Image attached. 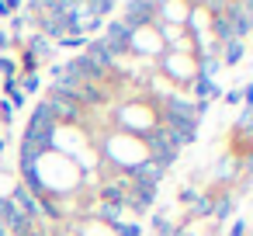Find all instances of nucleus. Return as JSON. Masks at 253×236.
Returning <instances> with one entry per match:
<instances>
[{"mask_svg": "<svg viewBox=\"0 0 253 236\" xmlns=\"http://www.w3.org/2000/svg\"><path fill=\"white\" fill-rule=\"evenodd\" d=\"M128 188H132V181H111V184H104L101 188V201L104 205H118V208H125V198H128Z\"/></svg>", "mask_w": 253, "mask_h": 236, "instance_id": "obj_6", "label": "nucleus"}, {"mask_svg": "<svg viewBox=\"0 0 253 236\" xmlns=\"http://www.w3.org/2000/svg\"><path fill=\"white\" fill-rule=\"evenodd\" d=\"M243 11H246V18H250V25H253V0H243Z\"/></svg>", "mask_w": 253, "mask_h": 236, "instance_id": "obj_26", "label": "nucleus"}, {"mask_svg": "<svg viewBox=\"0 0 253 236\" xmlns=\"http://www.w3.org/2000/svg\"><path fill=\"white\" fill-rule=\"evenodd\" d=\"M246 170H250V174H253V153H250V160H246Z\"/></svg>", "mask_w": 253, "mask_h": 236, "instance_id": "obj_27", "label": "nucleus"}, {"mask_svg": "<svg viewBox=\"0 0 253 236\" xmlns=\"http://www.w3.org/2000/svg\"><path fill=\"white\" fill-rule=\"evenodd\" d=\"M153 229H156L160 236H173V233H177V229L170 226V219H167V215H153Z\"/></svg>", "mask_w": 253, "mask_h": 236, "instance_id": "obj_17", "label": "nucleus"}, {"mask_svg": "<svg viewBox=\"0 0 253 236\" xmlns=\"http://www.w3.org/2000/svg\"><path fill=\"white\" fill-rule=\"evenodd\" d=\"M56 46H59V49H70V52H77V49H84V46H87V39H84V35H70V39H59Z\"/></svg>", "mask_w": 253, "mask_h": 236, "instance_id": "obj_16", "label": "nucleus"}, {"mask_svg": "<svg viewBox=\"0 0 253 236\" xmlns=\"http://www.w3.org/2000/svg\"><path fill=\"white\" fill-rule=\"evenodd\" d=\"M18 11H21L18 0H0V18H11V14H18Z\"/></svg>", "mask_w": 253, "mask_h": 236, "instance_id": "obj_19", "label": "nucleus"}, {"mask_svg": "<svg viewBox=\"0 0 253 236\" xmlns=\"http://www.w3.org/2000/svg\"><path fill=\"white\" fill-rule=\"evenodd\" d=\"M232 215V198L229 194H222V198H215V212H211V219H218V222H225Z\"/></svg>", "mask_w": 253, "mask_h": 236, "instance_id": "obj_14", "label": "nucleus"}, {"mask_svg": "<svg viewBox=\"0 0 253 236\" xmlns=\"http://www.w3.org/2000/svg\"><path fill=\"white\" fill-rule=\"evenodd\" d=\"M173 236H191V233H173Z\"/></svg>", "mask_w": 253, "mask_h": 236, "instance_id": "obj_29", "label": "nucleus"}, {"mask_svg": "<svg viewBox=\"0 0 253 236\" xmlns=\"http://www.w3.org/2000/svg\"><path fill=\"white\" fill-rule=\"evenodd\" d=\"M25 52H28L35 63H45V59H52L56 46H52L49 39H42V35H32V39H28V46H25Z\"/></svg>", "mask_w": 253, "mask_h": 236, "instance_id": "obj_8", "label": "nucleus"}, {"mask_svg": "<svg viewBox=\"0 0 253 236\" xmlns=\"http://www.w3.org/2000/svg\"><path fill=\"white\" fill-rule=\"evenodd\" d=\"M7 49H11V35H7L4 28H0V56H4Z\"/></svg>", "mask_w": 253, "mask_h": 236, "instance_id": "obj_24", "label": "nucleus"}, {"mask_svg": "<svg viewBox=\"0 0 253 236\" xmlns=\"http://www.w3.org/2000/svg\"><path fill=\"white\" fill-rule=\"evenodd\" d=\"M225 18H229V28H232V39L236 42H243L253 32V25H250L246 11H243V0H239V4H225Z\"/></svg>", "mask_w": 253, "mask_h": 236, "instance_id": "obj_4", "label": "nucleus"}, {"mask_svg": "<svg viewBox=\"0 0 253 236\" xmlns=\"http://www.w3.org/2000/svg\"><path fill=\"white\" fill-rule=\"evenodd\" d=\"M243 233H246V222H243V219H236V222L229 226V236H243Z\"/></svg>", "mask_w": 253, "mask_h": 236, "instance_id": "obj_22", "label": "nucleus"}, {"mask_svg": "<svg viewBox=\"0 0 253 236\" xmlns=\"http://www.w3.org/2000/svg\"><path fill=\"white\" fill-rule=\"evenodd\" d=\"M194 94H198V101H205L208 104V97H218V87H215V80H208V77H194Z\"/></svg>", "mask_w": 253, "mask_h": 236, "instance_id": "obj_11", "label": "nucleus"}, {"mask_svg": "<svg viewBox=\"0 0 253 236\" xmlns=\"http://www.w3.org/2000/svg\"><path fill=\"white\" fill-rule=\"evenodd\" d=\"M156 11H160V4H142V0H128V4H122V14H125V18H118V21L135 35L139 28H146L149 21H156V18H153Z\"/></svg>", "mask_w": 253, "mask_h": 236, "instance_id": "obj_1", "label": "nucleus"}, {"mask_svg": "<svg viewBox=\"0 0 253 236\" xmlns=\"http://www.w3.org/2000/svg\"><path fill=\"white\" fill-rule=\"evenodd\" d=\"M4 146H7V139H4V136H0V156H4Z\"/></svg>", "mask_w": 253, "mask_h": 236, "instance_id": "obj_28", "label": "nucleus"}, {"mask_svg": "<svg viewBox=\"0 0 253 236\" xmlns=\"http://www.w3.org/2000/svg\"><path fill=\"white\" fill-rule=\"evenodd\" d=\"M211 212H215V198L211 194H198L194 205H191V219H211Z\"/></svg>", "mask_w": 253, "mask_h": 236, "instance_id": "obj_10", "label": "nucleus"}, {"mask_svg": "<svg viewBox=\"0 0 253 236\" xmlns=\"http://www.w3.org/2000/svg\"><path fill=\"white\" fill-rule=\"evenodd\" d=\"M194 198H198V188H184L180 191V205H194Z\"/></svg>", "mask_w": 253, "mask_h": 236, "instance_id": "obj_20", "label": "nucleus"}, {"mask_svg": "<svg viewBox=\"0 0 253 236\" xmlns=\"http://www.w3.org/2000/svg\"><path fill=\"white\" fill-rule=\"evenodd\" d=\"M104 101H108V91L101 84H80V91H77V104L80 108H97Z\"/></svg>", "mask_w": 253, "mask_h": 236, "instance_id": "obj_7", "label": "nucleus"}, {"mask_svg": "<svg viewBox=\"0 0 253 236\" xmlns=\"http://www.w3.org/2000/svg\"><path fill=\"white\" fill-rule=\"evenodd\" d=\"M132 39H135V35H132L122 21H108V25H104V35H101L104 49H108L115 59H118L122 52H128V49H132Z\"/></svg>", "mask_w": 253, "mask_h": 236, "instance_id": "obj_2", "label": "nucleus"}, {"mask_svg": "<svg viewBox=\"0 0 253 236\" xmlns=\"http://www.w3.org/2000/svg\"><path fill=\"white\" fill-rule=\"evenodd\" d=\"M7 198H11V201H14V205H18V208H21V212H25L32 222H39V215H42V208H39V198H35V194H32L25 184H14Z\"/></svg>", "mask_w": 253, "mask_h": 236, "instance_id": "obj_5", "label": "nucleus"}, {"mask_svg": "<svg viewBox=\"0 0 253 236\" xmlns=\"http://www.w3.org/2000/svg\"><path fill=\"white\" fill-rule=\"evenodd\" d=\"M111 229H115V236H142V226H139V222H125V219L115 222Z\"/></svg>", "mask_w": 253, "mask_h": 236, "instance_id": "obj_15", "label": "nucleus"}, {"mask_svg": "<svg viewBox=\"0 0 253 236\" xmlns=\"http://www.w3.org/2000/svg\"><path fill=\"white\" fill-rule=\"evenodd\" d=\"M97 219H101V222H108V226H115V222H122V208H118V205H104V201H101V205H97Z\"/></svg>", "mask_w": 253, "mask_h": 236, "instance_id": "obj_13", "label": "nucleus"}, {"mask_svg": "<svg viewBox=\"0 0 253 236\" xmlns=\"http://www.w3.org/2000/svg\"><path fill=\"white\" fill-rule=\"evenodd\" d=\"M243 52H246V46L232 39V42H225V46H222V59H218V63H222V66H236V63L243 59Z\"/></svg>", "mask_w": 253, "mask_h": 236, "instance_id": "obj_9", "label": "nucleus"}, {"mask_svg": "<svg viewBox=\"0 0 253 236\" xmlns=\"http://www.w3.org/2000/svg\"><path fill=\"white\" fill-rule=\"evenodd\" d=\"M128 177H132V181H139V184H153V188H156V184L167 177V170L146 156V160H135V163L128 167Z\"/></svg>", "mask_w": 253, "mask_h": 236, "instance_id": "obj_3", "label": "nucleus"}, {"mask_svg": "<svg viewBox=\"0 0 253 236\" xmlns=\"http://www.w3.org/2000/svg\"><path fill=\"white\" fill-rule=\"evenodd\" d=\"M0 122H14V108L7 101H0Z\"/></svg>", "mask_w": 253, "mask_h": 236, "instance_id": "obj_21", "label": "nucleus"}, {"mask_svg": "<svg viewBox=\"0 0 253 236\" xmlns=\"http://www.w3.org/2000/svg\"><path fill=\"white\" fill-rule=\"evenodd\" d=\"M0 73H4V80L7 77H18V63L11 56H0Z\"/></svg>", "mask_w": 253, "mask_h": 236, "instance_id": "obj_18", "label": "nucleus"}, {"mask_svg": "<svg viewBox=\"0 0 253 236\" xmlns=\"http://www.w3.org/2000/svg\"><path fill=\"white\" fill-rule=\"evenodd\" d=\"M239 101H243L239 91H229V94H225V104H239Z\"/></svg>", "mask_w": 253, "mask_h": 236, "instance_id": "obj_25", "label": "nucleus"}, {"mask_svg": "<svg viewBox=\"0 0 253 236\" xmlns=\"http://www.w3.org/2000/svg\"><path fill=\"white\" fill-rule=\"evenodd\" d=\"M115 11V4L111 0H90V4H84V18H104V14H111Z\"/></svg>", "mask_w": 253, "mask_h": 236, "instance_id": "obj_12", "label": "nucleus"}, {"mask_svg": "<svg viewBox=\"0 0 253 236\" xmlns=\"http://www.w3.org/2000/svg\"><path fill=\"white\" fill-rule=\"evenodd\" d=\"M239 94H243V104H246V108H253V84H246Z\"/></svg>", "mask_w": 253, "mask_h": 236, "instance_id": "obj_23", "label": "nucleus"}]
</instances>
